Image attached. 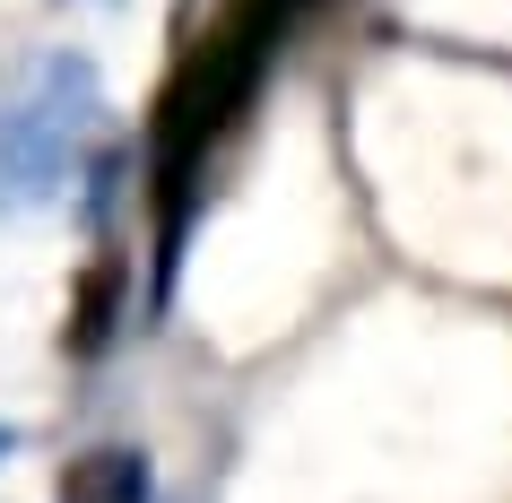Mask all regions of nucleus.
I'll return each mask as SVG.
<instances>
[{
	"instance_id": "7ed1b4c3",
	"label": "nucleus",
	"mask_w": 512,
	"mask_h": 503,
	"mask_svg": "<svg viewBox=\"0 0 512 503\" xmlns=\"http://www.w3.org/2000/svg\"><path fill=\"white\" fill-rule=\"evenodd\" d=\"M53 503H157V460L139 443H87L61 460Z\"/></svg>"
},
{
	"instance_id": "20e7f679",
	"label": "nucleus",
	"mask_w": 512,
	"mask_h": 503,
	"mask_svg": "<svg viewBox=\"0 0 512 503\" xmlns=\"http://www.w3.org/2000/svg\"><path fill=\"white\" fill-rule=\"evenodd\" d=\"M122 295H131V261H122V252L87 261L79 295H70V330H61V347H70V356H105L113 330H122Z\"/></svg>"
},
{
	"instance_id": "f257e3e1",
	"label": "nucleus",
	"mask_w": 512,
	"mask_h": 503,
	"mask_svg": "<svg viewBox=\"0 0 512 503\" xmlns=\"http://www.w3.org/2000/svg\"><path fill=\"white\" fill-rule=\"evenodd\" d=\"M313 0H226V18L209 35H191L174 70H165L157 105H148V261H157V304L174 295V269H183V235L191 209H200V183H209V157L235 139V122L252 113L261 79L278 70L287 35L304 27Z\"/></svg>"
},
{
	"instance_id": "39448f33",
	"label": "nucleus",
	"mask_w": 512,
	"mask_h": 503,
	"mask_svg": "<svg viewBox=\"0 0 512 503\" xmlns=\"http://www.w3.org/2000/svg\"><path fill=\"white\" fill-rule=\"evenodd\" d=\"M9 451H18V425H0V460H9Z\"/></svg>"
},
{
	"instance_id": "f03ea898",
	"label": "nucleus",
	"mask_w": 512,
	"mask_h": 503,
	"mask_svg": "<svg viewBox=\"0 0 512 503\" xmlns=\"http://www.w3.org/2000/svg\"><path fill=\"white\" fill-rule=\"evenodd\" d=\"M87 122H96V70L79 53H53L27 79V96L0 113V174L18 183V200H44L79 174Z\"/></svg>"
}]
</instances>
